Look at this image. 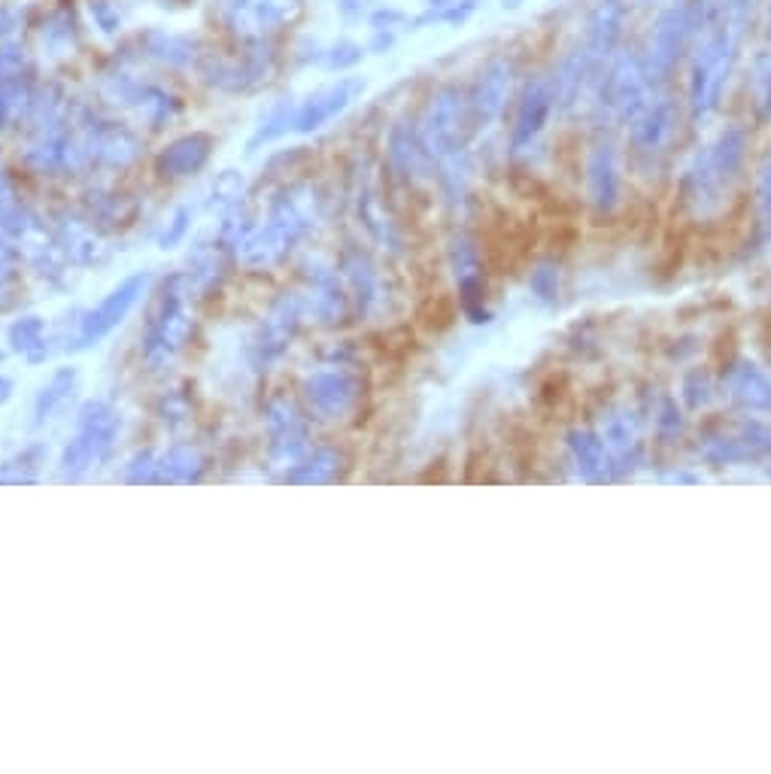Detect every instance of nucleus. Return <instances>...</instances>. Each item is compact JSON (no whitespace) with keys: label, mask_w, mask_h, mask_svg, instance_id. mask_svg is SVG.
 I'll use <instances>...</instances> for the list:
<instances>
[{"label":"nucleus","mask_w":771,"mask_h":774,"mask_svg":"<svg viewBox=\"0 0 771 774\" xmlns=\"http://www.w3.org/2000/svg\"><path fill=\"white\" fill-rule=\"evenodd\" d=\"M753 0H713L705 3L701 24L692 40V104L708 107L736 67L738 49L750 24Z\"/></svg>","instance_id":"nucleus-1"},{"label":"nucleus","mask_w":771,"mask_h":774,"mask_svg":"<svg viewBox=\"0 0 771 774\" xmlns=\"http://www.w3.org/2000/svg\"><path fill=\"white\" fill-rule=\"evenodd\" d=\"M705 3L701 0H668L650 24L647 40V73L650 80H668L677 61L684 59L689 43L696 40Z\"/></svg>","instance_id":"nucleus-2"},{"label":"nucleus","mask_w":771,"mask_h":774,"mask_svg":"<svg viewBox=\"0 0 771 774\" xmlns=\"http://www.w3.org/2000/svg\"><path fill=\"white\" fill-rule=\"evenodd\" d=\"M273 64H277L273 49L264 40H256L240 55L207 52V55L198 59V73H201L204 85H210L216 92L247 95V92H256V88H261V85L271 80Z\"/></svg>","instance_id":"nucleus-3"},{"label":"nucleus","mask_w":771,"mask_h":774,"mask_svg":"<svg viewBox=\"0 0 771 774\" xmlns=\"http://www.w3.org/2000/svg\"><path fill=\"white\" fill-rule=\"evenodd\" d=\"M183 276H174L170 286H165L158 310L149 322V334L143 341V358L149 362V368H165L183 353V346L189 344L191 334V313L183 299Z\"/></svg>","instance_id":"nucleus-4"},{"label":"nucleus","mask_w":771,"mask_h":774,"mask_svg":"<svg viewBox=\"0 0 771 774\" xmlns=\"http://www.w3.org/2000/svg\"><path fill=\"white\" fill-rule=\"evenodd\" d=\"M149 289V274H131L128 280H122L119 286L110 292L107 299L101 301L97 307L83 310L80 313V346L76 349H85V346H95L97 341H104L113 328H119L122 322L128 320V313Z\"/></svg>","instance_id":"nucleus-5"},{"label":"nucleus","mask_w":771,"mask_h":774,"mask_svg":"<svg viewBox=\"0 0 771 774\" xmlns=\"http://www.w3.org/2000/svg\"><path fill=\"white\" fill-rule=\"evenodd\" d=\"M222 12H226L228 28L240 40L256 43L273 34L277 28H283L295 15L298 0H226Z\"/></svg>","instance_id":"nucleus-6"},{"label":"nucleus","mask_w":771,"mask_h":774,"mask_svg":"<svg viewBox=\"0 0 771 774\" xmlns=\"http://www.w3.org/2000/svg\"><path fill=\"white\" fill-rule=\"evenodd\" d=\"M626 15H629V10H626L623 0H598L593 10H590L577 43L586 52L593 71H598L611 59V52L617 49L623 28H626Z\"/></svg>","instance_id":"nucleus-7"},{"label":"nucleus","mask_w":771,"mask_h":774,"mask_svg":"<svg viewBox=\"0 0 771 774\" xmlns=\"http://www.w3.org/2000/svg\"><path fill=\"white\" fill-rule=\"evenodd\" d=\"M459 122H462V95L456 88H440L438 95L431 97V104H428L426 119H423V134H419L426 155L447 158L456 149Z\"/></svg>","instance_id":"nucleus-8"},{"label":"nucleus","mask_w":771,"mask_h":774,"mask_svg":"<svg viewBox=\"0 0 771 774\" xmlns=\"http://www.w3.org/2000/svg\"><path fill=\"white\" fill-rule=\"evenodd\" d=\"M15 247H19L22 259L37 276H43L49 283H61V280L67 276L71 259H67V252L61 247L55 228L49 231L46 222H43L40 216L31 222V228L24 231L22 238L15 240Z\"/></svg>","instance_id":"nucleus-9"},{"label":"nucleus","mask_w":771,"mask_h":774,"mask_svg":"<svg viewBox=\"0 0 771 774\" xmlns=\"http://www.w3.org/2000/svg\"><path fill=\"white\" fill-rule=\"evenodd\" d=\"M365 92V80L358 76H346V80H337L329 88H322L316 95H310L304 104H298L295 109V128L298 134H313L320 132L325 122H332L334 116H341L358 95Z\"/></svg>","instance_id":"nucleus-10"},{"label":"nucleus","mask_w":771,"mask_h":774,"mask_svg":"<svg viewBox=\"0 0 771 774\" xmlns=\"http://www.w3.org/2000/svg\"><path fill=\"white\" fill-rule=\"evenodd\" d=\"M298 322H301V301L295 295H283L271 307L268 320L261 322L256 344H252V353H256V362H259L261 368L271 365L273 358L283 356L289 341L295 337Z\"/></svg>","instance_id":"nucleus-11"},{"label":"nucleus","mask_w":771,"mask_h":774,"mask_svg":"<svg viewBox=\"0 0 771 774\" xmlns=\"http://www.w3.org/2000/svg\"><path fill=\"white\" fill-rule=\"evenodd\" d=\"M298 240L283 231L280 226H273L271 219H264L259 226H252L247 238L240 240L238 259L240 264H247L252 271H268L273 264H280L289 255V250L295 247Z\"/></svg>","instance_id":"nucleus-12"},{"label":"nucleus","mask_w":771,"mask_h":774,"mask_svg":"<svg viewBox=\"0 0 771 774\" xmlns=\"http://www.w3.org/2000/svg\"><path fill=\"white\" fill-rule=\"evenodd\" d=\"M55 234H59L61 247L67 252L71 264L80 268H97L110 259L107 240L101 238L92 222H83L71 213H59L55 219Z\"/></svg>","instance_id":"nucleus-13"},{"label":"nucleus","mask_w":771,"mask_h":774,"mask_svg":"<svg viewBox=\"0 0 771 774\" xmlns=\"http://www.w3.org/2000/svg\"><path fill=\"white\" fill-rule=\"evenodd\" d=\"M92 153L95 165L104 167H128L134 165L143 153V144L137 134L122 122L92 119Z\"/></svg>","instance_id":"nucleus-14"},{"label":"nucleus","mask_w":771,"mask_h":774,"mask_svg":"<svg viewBox=\"0 0 771 774\" xmlns=\"http://www.w3.org/2000/svg\"><path fill=\"white\" fill-rule=\"evenodd\" d=\"M210 155H213V137L204 132H191L165 146L155 167H158L162 177H191V174H201L207 161H210Z\"/></svg>","instance_id":"nucleus-15"},{"label":"nucleus","mask_w":771,"mask_h":774,"mask_svg":"<svg viewBox=\"0 0 771 774\" xmlns=\"http://www.w3.org/2000/svg\"><path fill=\"white\" fill-rule=\"evenodd\" d=\"M143 55H149L158 64L165 67H174V71H183V67H191L201 59V46L198 40L189 34H174V31H165V28H146L137 36Z\"/></svg>","instance_id":"nucleus-16"},{"label":"nucleus","mask_w":771,"mask_h":774,"mask_svg":"<svg viewBox=\"0 0 771 774\" xmlns=\"http://www.w3.org/2000/svg\"><path fill=\"white\" fill-rule=\"evenodd\" d=\"M207 471V456L195 443H174L165 456H158V477L155 483L167 487H191Z\"/></svg>","instance_id":"nucleus-17"},{"label":"nucleus","mask_w":771,"mask_h":774,"mask_svg":"<svg viewBox=\"0 0 771 774\" xmlns=\"http://www.w3.org/2000/svg\"><path fill=\"white\" fill-rule=\"evenodd\" d=\"M76 431L92 443H97L104 453H110L122 431L119 410L107 405V401H85L80 407V414H76Z\"/></svg>","instance_id":"nucleus-18"},{"label":"nucleus","mask_w":771,"mask_h":774,"mask_svg":"<svg viewBox=\"0 0 771 774\" xmlns=\"http://www.w3.org/2000/svg\"><path fill=\"white\" fill-rule=\"evenodd\" d=\"M508 85H511V61L492 59L480 71V80H477L475 92V109L480 119L487 122L492 116H499L501 104L508 97Z\"/></svg>","instance_id":"nucleus-19"},{"label":"nucleus","mask_w":771,"mask_h":774,"mask_svg":"<svg viewBox=\"0 0 771 774\" xmlns=\"http://www.w3.org/2000/svg\"><path fill=\"white\" fill-rule=\"evenodd\" d=\"M80 386V370L76 368H59L49 383L40 386V393L34 398V426H46L49 419L59 414L61 407L71 401V395Z\"/></svg>","instance_id":"nucleus-20"},{"label":"nucleus","mask_w":771,"mask_h":774,"mask_svg":"<svg viewBox=\"0 0 771 774\" xmlns=\"http://www.w3.org/2000/svg\"><path fill=\"white\" fill-rule=\"evenodd\" d=\"M40 43L46 49L49 55H71L76 43H80V22H76V12L67 3H61L55 10L49 12L46 22L40 28Z\"/></svg>","instance_id":"nucleus-21"},{"label":"nucleus","mask_w":771,"mask_h":774,"mask_svg":"<svg viewBox=\"0 0 771 774\" xmlns=\"http://www.w3.org/2000/svg\"><path fill=\"white\" fill-rule=\"evenodd\" d=\"M304 395L313 410H320L325 417L341 414L350 398H353V383L341 377V374H316L304 383Z\"/></svg>","instance_id":"nucleus-22"},{"label":"nucleus","mask_w":771,"mask_h":774,"mask_svg":"<svg viewBox=\"0 0 771 774\" xmlns=\"http://www.w3.org/2000/svg\"><path fill=\"white\" fill-rule=\"evenodd\" d=\"M34 92L37 85L28 73L0 80V132L10 128V125H24V116L31 109Z\"/></svg>","instance_id":"nucleus-23"},{"label":"nucleus","mask_w":771,"mask_h":774,"mask_svg":"<svg viewBox=\"0 0 771 774\" xmlns=\"http://www.w3.org/2000/svg\"><path fill=\"white\" fill-rule=\"evenodd\" d=\"M7 341L15 353H22L28 362H43L49 356V337H46V322L28 313V316H19L12 322L10 332H7Z\"/></svg>","instance_id":"nucleus-24"},{"label":"nucleus","mask_w":771,"mask_h":774,"mask_svg":"<svg viewBox=\"0 0 771 774\" xmlns=\"http://www.w3.org/2000/svg\"><path fill=\"white\" fill-rule=\"evenodd\" d=\"M134 113L140 116L153 132H158V128H165L167 122L174 119L179 113V101L177 95H170L167 88H162V85H153V83H143L140 95H137V101H134Z\"/></svg>","instance_id":"nucleus-25"},{"label":"nucleus","mask_w":771,"mask_h":774,"mask_svg":"<svg viewBox=\"0 0 771 774\" xmlns=\"http://www.w3.org/2000/svg\"><path fill=\"white\" fill-rule=\"evenodd\" d=\"M550 101H553V88H550L544 80H534V83L525 88L520 104V119H517V140H520V144L532 140V134L544 125L546 113H550Z\"/></svg>","instance_id":"nucleus-26"},{"label":"nucleus","mask_w":771,"mask_h":774,"mask_svg":"<svg viewBox=\"0 0 771 774\" xmlns=\"http://www.w3.org/2000/svg\"><path fill=\"white\" fill-rule=\"evenodd\" d=\"M189 280L191 286H198L201 292H213L222 286V280H226L222 250H216L210 243H198L189 255Z\"/></svg>","instance_id":"nucleus-27"},{"label":"nucleus","mask_w":771,"mask_h":774,"mask_svg":"<svg viewBox=\"0 0 771 774\" xmlns=\"http://www.w3.org/2000/svg\"><path fill=\"white\" fill-rule=\"evenodd\" d=\"M295 109L298 107L292 101L273 104V107L268 109V116H261V122L256 125L250 144H247V153H259L264 144H273V140H280L283 134L292 132V128H295Z\"/></svg>","instance_id":"nucleus-28"},{"label":"nucleus","mask_w":771,"mask_h":774,"mask_svg":"<svg viewBox=\"0 0 771 774\" xmlns=\"http://www.w3.org/2000/svg\"><path fill=\"white\" fill-rule=\"evenodd\" d=\"M104 450L97 447V443H92L88 438H83L80 431H76V438H73L64 450H61V459H59V471L64 480H83L92 468H95L101 459H104Z\"/></svg>","instance_id":"nucleus-29"},{"label":"nucleus","mask_w":771,"mask_h":774,"mask_svg":"<svg viewBox=\"0 0 771 774\" xmlns=\"http://www.w3.org/2000/svg\"><path fill=\"white\" fill-rule=\"evenodd\" d=\"M423 155H426V149H423V140L416 137L414 128L407 122H398L389 134V158L395 170L404 174V177H410V174L419 170V158Z\"/></svg>","instance_id":"nucleus-30"},{"label":"nucleus","mask_w":771,"mask_h":774,"mask_svg":"<svg viewBox=\"0 0 771 774\" xmlns=\"http://www.w3.org/2000/svg\"><path fill=\"white\" fill-rule=\"evenodd\" d=\"M243 195H247V179H243V174H240V170H222V174H216V179L210 182L207 207L226 216L228 210H238Z\"/></svg>","instance_id":"nucleus-31"},{"label":"nucleus","mask_w":771,"mask_h":774,"mask_svg":"<svg viewBox=\"0 0 771 774\" xmlns=\"http://www.w3.org/2000/svg\"><path fill=\"white\" fill-rule=\"evenodd\" d=\"M43 459H46L43 447H28V450L0 464V483H37Z\"/></svg>","instance_id":"nucleus-32"},{"label":"nucleus","mask_w":771,"mask_h":774,"mask_svg":"<svg viewBox=\"0 0 771 774\" xmlns=\"http://www.w3.org/2000/svg\"><path fill=\"white\" fill-rule=\"evenodd\" d=\"M334 477V456L316 453L308 462L292 464V471L285 474V483H325Z\"/></svg>","instance_id":"nucleus-33"},{"label":"nucleus","mask_w":771,"mask_h":774,"mask_svg":"<svg viewBox=\"0 0 771 774\" xmlns=\"http://www.w3.org/2000/svg\"><path fill=\"white\" fill-rule=\"evenodd\" d=\"M191 219H195L191 207H177L170 213V219H167V226L162 228V234H158V250H177L191 231Z\"/></svg>","instance_id":"nucleus-34"},{"label":"nucleus","mask_w":771,"mask_h":774,"mask_svg":"<svg viewBox=\"0 0 771 774\" xmlns=\"http://www.w3.org/2000/svg\"><path fill=\"white\" fill-rule=\"evenodd\" d=\"M19 262H22V252L15 247V240H10L3 231H0V299L10 292V286L19 276Z\"/></svg>","instance_id":"nucleus-35"},{"label":"nucleus","mask_w":771,"mask_h":774,"mask_svg":"<svg viewBox=\"0 0 771 774\" xmlns=\"http://www.w3.org/2000/svg\"><path fill=\"white\" fill-rule=\"evenodd\" d=\"M362 46L358 43H353V40H341V43H334L325 55H322V64L329 67V71L334 73H344V71H353L358 61H362Z\"/></svg>","instance_id":"nucleus-36"},{"label":"nucleus","mask_w":771,"mask_h":774,"mask_svg":"<svg viewBox=\"0 0 771 774\" xmlns=\"http://www.w3.org/2000/svg\"><path fill=\"white\" fill-rule=\"evenodd\" d=\"M155 477H158V456L153 450H140V453L131 459L128 468H125V480L134 483V487L155 483Z\"/></svg>","instance_id":"nucleus-37"},{"label":"nucleus","mask_w":771,"mask_h":774,"mask_svg":"<svg viewBox=\"0 0 771 774\" xmlns=\"http://www.w3.org/2000/svg\"><path fill=\"white\" fill-rule=\"evenodd\" d=\"M88 12L95 19V28L101 34H119L122 31V15L119 10L113 7V0H88Z\"/></svg>","instance_id":"nucleus-38"},{"label":"nucleus","mask_w":771,"mask_h":774,"mask_svg":"<svg viewBox=\"0 0 771 774\" xmlns=\"http://www.w3.org/2000/svg\"><path fill=\"white\" fill-rule=\"evenodd\" d=\"M158 414H162V419H165L167 426H179V422H186V419L191 417V405L186 401V398H183V395L170 393L162 398Z\"/></svg>","instance_id":"nucleus-39"},{"label":"nucleus","mask_w":771,"mask_h":774,"mask_svg":"<svg viewBox=\"0 0 771 774\" xmlns=\"http://www.w3.org/2000/svg\"><path fill=\"white\" fill-rule=\"evenodd\" d=\"M371 28H389V31H398L402 24H407V15L395 7H381L368 15Z\"/></svg>","instance_id":"nucleus-40"},{"label":"nucleus","mask_w":771,"mask_h":774,"mask_svg":"<svg viewBox=\"0 0 771 774\" xmlns=\"http://www.w3.org/2000/svg\"><path fill=\"white\" fill-rule=\"evenodd\" d=\"M19 24H22V15H19V10H12V7H0V43L3 40H15V31H19Z\"/></svg>","instance_id":"nucleus-41"},{"label":"nucleus","mask_w":771,"mask_h":774,"mask_svg":"<svg viewBox=\"0 0 771 774\" xmlns=\"http://www.w3.org/2000/svg\"><path fill=\"white\" fill-rule=\"evenodd\" d=\"M392 46H395V31H389V28H371L368 52L383 55V52H389Z\"/></svg>","instance_id":"nucleus-42"},{"label":"nucleus","mask_w":771,"mask_h":774,"mask_svg":"<svg viewBox=\"0 0 771 774\" xmlns=\"http://www.w3.org/2000/svg\"><path fill=\"white\" fill-rule=\"evenodd\" d=\"M12 198H19V191H15V186H12L10 170H7L3 158H0V203L12 201Z\"/></svg>","instance_id":"nucleus-43"},{"label":"nucleus","mask_w":771,"mask_h":774,"mask_svg":"<svg viewBox=\"0 0 771 774\" xmlns=\"http://www.w3.org/2000/svg\"><path fill=\"white\" fill-rule=\"evenodd\" d=\"M337 10L344 12L346 19H362L368 10V0H337Z\"/></svg>","instance_id":"nucleus-44"},{"label":"nucleus","mask_w":771,"mask_h":774,"mask_svg":"<svg viewBox=\"0 0 771 774\" xmlns=\"http://www.w3.org/2000/svg\"><path fill=\"white\" fill-rule=\"evenodd\" d=\"M12 393H15V383H12L7 374H0V407L10 405Z\"/></svg>","instance_id":"nucleus-45"},{"label":"nucleus","mask_w":771,"mask_h":774,"mask_svg":"<svg viewBox=\"0 0 771 774\" xmlns=\"http://www.w3.org/2000/svg\"><path fill=\"white\" fill-rule=\"evenodd\" d=\"M522 3H525V0H501V10L513 12V10H520Z\"/></svg>","instance_id":"nucleus-46"},{"label":"nucleus","mask_w":771,"mask_h":774,"mask_svg":"<svg viewBox=\"0 0 771 774\" xmlns=\"http://www.w3.org/2000/svg\"><path fill=\"white\" fill-rule=\"evenodd\" d=\"M426 3L431 7V10H444V7H450L452 0H426Z\"/></svg>","instance_id":"nucleus-47"},{"label":"nucleus","mask_w":771,"mask_h":774,"mask_svg":"<svg viewBox=\"0 0 771 774\" xmlns=\"http://www.w3.org/2000/svg\"><path fill=\"white\" fill-rule=\"evenodd\" d=\"M0 362H3V353H0Z\"/></svg>","instance_id":"nucleus-48"}]
</instances>
